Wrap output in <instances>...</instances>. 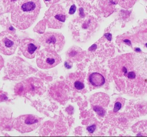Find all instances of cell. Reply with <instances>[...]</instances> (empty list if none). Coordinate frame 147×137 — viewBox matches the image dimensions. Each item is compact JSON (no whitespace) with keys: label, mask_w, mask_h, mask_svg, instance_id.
Returning a JSON list of instances; mask_svg holds the SVG:
<instances>
[{"label":"cell","mask_w":147,"mask_h":137,"mask_svg":"<svg viewBox=\"0 0 147 137\" xmlns=\"http://www.w3.org/2000/svg\"><path fill=\"white\" fill-rule=\"evenodd\" d=\"M133 59V68L129 64L120 65L121 77L125 79V90L129 93L140 94L147 90V59L140 54Z\"/></svg>","instance_id":"obj_1"},{"label":"cell","mask_w":147,"mask_h":137,"mask_svg":"<svg viewBox=\"0 0 147 137\" xmlns=\"http://www.w3.org/2000/svg\"><path fill=\"white\" fill-rule=\"evenodd\" d=\"M40 0H25L11 11L14 26L21 30L30 27L38 18L40 9Z\"/></svg>","instance_id":"obj_2"},{"label":"cell","mask_w":147,"mask_h":137,"mask_svg":"<svg viewBox=\"0 0 147 137\" xmlns=\"http://www.w3.org/2000/svg\"><path fill=\"white\" fill-rule=\"evenodd\" d=\"M67 17L65 9L59 4L52 5L46 12L45 16L48 28L54 29L61 28Z\"/></svg>","instance_id":"obj_3"},{"label":"cell","mask_w":147,"mask_h":137,"mask_svg":"<svg viewBox=\"0 0 147 137\" xmlns=\"http://www.w3.org/2000/svg\"><path fill=\"white\" fill-rule=\"evenodd\" d=\"M41 119V118L32 114L21 115L13 120V127L21 133H28L40 126Z\"/></svg>","instance_id":"obj_4"},{"label":"cell","mask_w":147,"mask_h":137,"mask_svg":"<svg viewBox=\"0 0 147 137\" xmlns=\"http://www.w3.org/2000/svg\"><path fill=\"white\" fill-rule=\"evenodd\" d=\"M36 62L40 68L48 69L61 63L62 59L55 51L45 48L38 52Z\"/></svg>","instance_id":"obj_5"},{"label":"cell","mask_w":147,"mask_h":137,"mask_svg":"<svg viewBox=\"0 0 147 137\" xmlns=\"http://www.w3.org/2000/svg\"><path fill=\"white\" fill-rule=\"evenodd\" d=\"M40 43L47 49L61 52L65 44V40L63 34L56 32H47L44 34L40 39Z\"/></svg>","instance_id":"obj_6"},{"label":"cell","mask_w":147,"mask_h":137,"mask_svg":"<svg viewBox=\"0 0 147 137\" xmlns=\"http://www.w3.org/2000/svg\"><path fill=\"white\" fill-rule=\"evenodd\" d=\"M20 41L17 35L11 31L0 33V52L5 55L14 54L19 45Z\"/></svg>","instance_id":"obj_7"},{"label":"cell","mask_w":147,"mask_h":137,"mask_svg":"<svg viewBox=\"0 0 147 137\" xmlns=\"http://www.w3.org/2000/svg\"><path fill=\"white\" fill-rule=\"evenodd\" d=\"M109 95L104 93H96L91 97V106L93 110L99 116L103 117L109 102Z\"/></svg>","instance_id":"obj_8"},{"label":"cell","mask_w":147,"mask_h":137,"mask_svg":"<svg viewBox=\"0 0 147 137\" xmlns=\"http://www.w3.org/2000/svg\"><path fill=\"white\" fill-rule=\"evenodd\" d=\"M40 45L34 40L31 39H22L20 42V49L26 58L33 59L39 51Z\"/></svg>","instance_id":"obj_9"},{"label":"cell","mask_w":147,"mask_h":137,"mask_svg":"<svg viewBox=\"0 0 147 137\" xmlns=\"http://www.w3.org/2000/svg\"><path fill=\"white\" fill-rule=\"evenodd\" d=\"M67 57L71 61L77 62L83 59L86 54V52L78 47L73 46L67 52Z\"/></svg>","instance_id":"obj_10"},{"label":"cell","mask_w":147,"mask_h":137,"mask_svg":"<svg viewBox=\"0 0 147 137\" xmlns=\"http://www.w3.org/2000/svg\"><path fill=\"white\" fill-rule=\"evenodd\" d=\"M89 82L93 86L98 87L104 84L105 79L102 75L98 73H92L89 76Z\"/></svg>","instance_id":"obj_11"},{"label":"cell","mask_w":147,"mask_h":137,"mask_svg":"<svg viewBox=\"0 0 147 137\" xmlns=\"http://www.w3.org/2000/svg\"><path fill=\"white\" fill-rule=\"evenodd\" d=\"M25 0H3V4L6 11L10 12Z\"/></svg>","instance_id":"obj_12"},{"label":"cell","mask_w":147,"mask_h":137,"mask_svg":"<svg viewBox=\"0 0 147 137\" xmlns=\"http://www.w3.org/2000/svg\"><path fill=\"white\" fill-rule=\"evenodd\" d=\"M115 2L122 7L129 9L133 7L137 0H114Z\"/></svg>","instance_id":"obj_13"},{"label":"cell","mask_w":147,"mask_h":137,"mask_svg":"<svg viewBox=\"0 0 147 137\" xmlns=\"http://www.w3.org/2000/svg\"><path fill=\"white\" fill-rule=\"evenodd\" d=\"M74 85L77 90H82L84 87V80L82 78H75V79H74Z\"/></svg>","instance_id":"obj_14"},{"label":"cell","mask_w":147,"mask_h":137,"mask_svg":"<svg viewBox=\"0 0 147 137\" xmlns=\"http://www.w3.org/2000/svg\"><path fill=\"white\" fill-rule=\"evenodd\" d=\"M122 107V104L121 102L119 101H117L115 104L114 106V112H117L118 111L121 109Z\"/></svg>","instance_id":"obj_15"},{"label":"cell","mask_w":147,"mask_h":137,"mask_svg":"<svg viewBox=\"0 0 147 137\" xmlns=\"http://www.w3.org/2000/svg\"><path fill=\"white\" fill-rule=\"evenodd\" d=\"M60 0H44V2L47 6L53 5L55 3L58 2Z\"/></svg>","instance_id":"obj_16"},{"label":"cell","mask_w":147,"mask_h":137,"mask_svg":"<svg viewBox=\"0 0 147 137\" xmlns=\"http://www.w3.org/2000/svg\"><path fill=\"white\" fill-rule=\"evenodd\" d=\"M76 7L75 5H72L70 9L69 14H74L75 10H76Z\"/></svg>","instance_id":"obj_17"},{"label":"cell","mask_w":147,"mask_h":137,"mask_svg":"<svg viewBox=\"0 0 147 137\" xmlns=\"http://www.w3.org/2000/svg\"><path fill=\"white\" fill-rule=\"evenodd\" d=\"M3 66H4V61L2 57L0 55V70L3 67Z\"/></svg>","instance_id":"obj_18"},{"label":"cell","mask_w":147,"mask_h":137,"mask_svg":"<svg viewBox=\"0 0 147 137\" xmlns=\"http://www.w3.org/2000/svg\"><path fill=\"white\" fill-rule=\"evenodd\" d=\"M87 130L89 131V132L92 133L95 130V126L94 125H92V126H90V127H88L87 128Z\"/></svg>","instance_id":"obj_19"},{"label":"cell","mask_w":147,"mask_h":137,"mask_svg":"<svg viewBox=\"0 0 147 137\" xmlns=\"http://www.w3.org/2000/svg\"><path fill=\"white\" fill-rule=\"evenodd\" d=\"M146 47H147V44H146Z\"/></svg>","instance_id":"obj_20"},{"label":"cell","mask_w":147,"mask_h":137,"mask_svg":"<svg viewBox=\"0 0 147 137\" xmlns=\"http://www.w3.org/2000/svg\"><path fill=\"white\" fill-rule=\"evenodd\" d=\"M145 1H147V0H145Z\"/></svg>","instance_id":"obj_21"}]
</instances>
